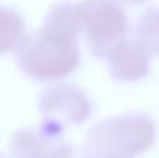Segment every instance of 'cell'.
Masks as SVG:
<instances>
[{
	"instance_id": "1",
	"label": "cell",
	"mask_w": 159,
	"mask_h": 158,
	"mask_svg": "<svg viewBox=\"0 0 159 158\" xmlns=\"http://www.w3.org/2000/svg\"><path fill=\"white\" fill-rule=\"evenodd\" d=\"M81 31L78 3H56L46 13L41 28L16 50L18 67L35 81L60 80L73 74L81 63Z\"/></svg>"
},
{
	"instance_id": "2",
	"label": "cell",
	"mask_w": 159,
	"mask_h": 158,
	"mask_svg": "<svg viewBox=\"0 0 159 158\" xmlns=\"http://www.w3.org/2000/svg\"><path fill=\"white\" fill-rule=\"evenodd\" d=\"M155 137L148 114L127 112L96 122L87 133L84 151L91 158H135L154 146Z\"/></svg>"
},
{
	"instance_id": "3",
	"label": "cell",
	"mask_w": 159,
	"mask_h": 158,
	"mask_svg": "<svg viewBox=\"0 0 159 158\" xmlns=\"http://www.w3.org/2000/svg\"><path fill=\"white\" fill-rule=\"evenodd\" d=\"M78 14L87 46L95 58L106 59L112 48L129 36V18L117 0H82Z\"/></svg>"
},
{
	"instance_id": "4",
	"label": "cell",
	"mask_w": 159,
	"mask_h": 158,
	"mask_svg": "<svg viewBox=\"0 0 159 158\" xmlns=\"http://www.w3.org/2000/svg\"><path fill=\"white\" fill-rule=\"evenodd\" d=\"M36 104L45 120L63 128L82 125L93 111L89 97L73 83H56L46 87L38 95Z\"/></svg>"
},
{
	"instance_id": "5",
	"label": "cell",
	"mask_w": 159,
	"mask_h": 158,
	"mask_svg": "<svg viewBox=\"0 0 159 158\" xmlns=\"http://www.w3.org/2000/svg\"><path fill=\"white\" fill-rule=\"evenodd\" d=\"M64 128L42 119L36 126L14 132L8 143L10 158H61L71 144L64 140Z\"/></svg>"
},
{
	"instance_id": "6",
	"label": "cell",
	"mask_w": 159,
	"mask_h": 158,
	"mask_svg": "<svg viewBox=\"0 0 159 158\" xmlns=\"http://www.w3.org/2000/svg\"><path fill=\"white\" fill-rule=\"evenodd\" d=\"M151 48L133 34L113 46L106 56L109 76L119 83L143 80L151 70Z\"/></svg>"
},
{
	"instance_id": "7",
	"label": "cell",
	"mask_w": 159,
	"mask_h": 158,
	"mask_svg": "<svg viewBox=\"0 0 159 158\" xmlns=\"http://www.w3.org/2000/svg\"><path fill=\"white\" fill-rule=\"evenodd\" d=\"M0 32L3 53L18 50L30 36L21 16L14 8H8L6 6L0 10Z\"/></svg>"
},
{
	"instance_id": "8",
	"label": "cell",
	"mask_w": 159,
	"mask_h": 158,
	"mask_svg": "<svg viewBox=\"0 0 159 158\" xmlns=\"http://www.w3.org/2000/svg\"><path fill=\"white\" fill-rule=\"evenodd\" d=\"M134 35L143 39L152 53L159 55V7H149L138 17Z\"/></svg>"
},
{
	"instance_id": "9",
	"label": "cell",
	"mask_w": 159,
	"mask_h": 158,
	"mask_svg": "<svg viewBox=\"0 0 159 158\" xmlns=\"http://www.w3.org/2000/svg\"><path fill=\"white\" fill-rule=\"evenodd\" d=\"M61 158H91V157L87 156L84 150H82V151H77L74 147H71Z\"/></svg>"
},
{
	"instance_id": "10",
	"label": "cell",
	"mask_w": 159,
	"mask_h": 158,
	"mask_svg": "<svg viewBox=\"0 0 159 158\" xmlns=\"http://www.w3.org/2000/svg\"><path fill=\"white\" fill-rule=\"evenodd\" d=\"M119 2L124 3V4H129V6H138V4H144L148 0H119Z\"/></svg>"
}]
</instances>
